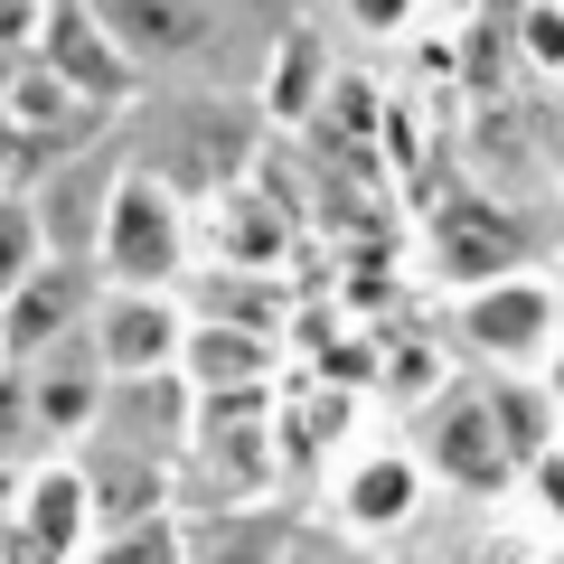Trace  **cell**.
Listing matches in <instances>:
<instances>
[{"label": "cell", "mask_w": 564, "mask_h": 564, "mask_svg": "<svg viewBox=\"0 0 564 564\" xmlns=\"http://www.w3.org/2000/svg\"><path fill=\"white\" fill-rule=\"evenodd\" d=\"M85 564H188V545H180V518L95 527V536H85Z\"/></svg>", "instance_id": "d6986e66"}, {"label": "cell", "mask_w": 564, "mask_h": 564, "mask_svg": "<svg viewBox=\"0 0 564 564\" xmlns=\"http://www.w3.org/2000/svg\"><path fill=\"white\" fill-rule=\"evenodd\" d=\"M452 348L499 377H527L564 348V292L545 273H499L480 292H452Z\"/></svg>", "instance_id": "7a4b0ae2"}, {"label": "cell", "mask_w": 564, "mask_h": 564, "mask_svg": "<svg viewBox=\"0 0 564 564\" xmlns=\"http://www.w3.org/2000/svg\"><path fill=\"white\" fill-rule=\"evenodd\" d=\"M95 29L122 47V66H188L207 39H217V10L207 0H85Z\"/></svg>", "instance_id": "30bf717a"}, {"label": "cell", "mask_w": 564, "mask_h": 564, "mask_svg": "<svg viewBox=\"0 0 564 564\" xmlns=\"http://www.w3.org/2000/svg\"><path fill=\"white\" fill-rule=\"evenodd\" d=\"M20 377H29V414H39V452L85 443L104 423V404H113V377L95 367V348H57V358L20 367Z\"/></svg>", "instance_id": "7c38bea8"}, {"label": "cell", "mask_w": 564, "mask_h": 564, "mask_svg": "<svg viewBox=\"0 0 564 564\" xmlns=\"http://www.w3.org/2000/svg\"><path fill=\"white\" fill-rule=\"evenodd\" d=\"M329 76H339V66L321 57V39H311V29H292V39L273 47V76H263V104H273V122H292V132H302V122H321Z\"/></svg>", "instance_id": "e0dca14e"}, {"label": "cell", "mask_w": 564, "mask_h": 564, "mask_svg": "<svg viewBox=\"0 0 564 564\" xmlns=\"http://www.w3.org/2000/svg\"><path fill=\"white\" fill-rule=\"evenodd\" d=\"M282 536H292V518H273V508H217V518L180 527L188 564H282Z\"/></svg>", "instance_id": "2e32d148"}, {"label": "cell", "mask_w": 564, "mask_h": 564, "mask_svg": "<svg viewBox=\"0 0 564 564\" xmlns=\"http://www.w3.org/2000/svg\"><path fill=\"white\" fill-rule=\"evenodd\" d=\"M423 480L462 489V499H499L508 480H518V462H508L499 443V414H489V386H452L433 414H423Z\"/></svg>", "instance_id": "5b68a950"}, {"label": "cell", "mask_w": 564, "mask_h": 564, "mask_svg": "<svg viewBox=\"0 0 564 564\" xmlns=\"http://www.w3.org/2000/svg\"><path fill=\"white\" fill-rule=\"evenodd\" d=\"M292 207L263 198V188H226L217 207H207V263H236V273H282V254H292Z\"/></svg>", "instance_id": "5bb4252c"}, {"label": "cell", "mask_w": 564, "mask_h": 564, "mask_svg": "<svg viewBox=\"0 0 564 564\" xmlns=\"http://www.w3.org/2000/svg\"><path fill=\"white\" fill-rule=\"evenodd\" d=\"M518 39H527V66H545V76H555V66H564V0H527Z\"/></svg>", "instance_id": "603a6c76"}, {"label": "cell", "mask_w": 564, "mask_h": 564, "mask_svg": "<svg viewBox=\"0 0 564 564\" xmlns=\"http://www.w3.org/2000/svg\"><path fill=\"white\" fill-rule=\"evenodd\" d=\"M180 339H188V311L170 292H95V311H85V348L113 386L180 377Z\"/></svg>", "instance_id": "277c9868"}, {"label": "cell", "mask_w": 564, "mask_h": 564, "mask_svg": "<svg viewBox=\"0 0 564 564\" xmlns=\"http://www.w3.org/2000/svg\"><path fill=\"white\" fill-rule=\"evenodd\" d=\"M0 122L47 161V151H76V132L95 122V104H85L76 85H57L39 57H20V66H10V85H0Z\"/></svg>", "instance_id": "4fadbf2b"}, {"label": "cell", "mask_w": 564, "mask_h": 564, "mask_svg": "<svg viewBox=\"0 0 564 564\" xmlns=\"http://www.w3.org/2000/svg\"><path fill=\"white\" fill-rule=\"evenodd\" d=\"M499 273H527V236L508 226V207L443 198V207H433V282L480 292V282H499Z\"/></svg>", "instance_id": "9c48e42d"}, {"label": "cell", "mask_w": 564, "mask_h": 564, "mask_svg": "<svg viewBox=\"0 0 564 564\" xmlns=\"http://www.w3.org/2000/svg\"><path fill=\"white\" fill-rule=\"evenodd\" d=\"M536 489H545V499L564 508V443H555V452H545V462H536Z\"/></svg>", "instance_id": "d4e9b609"}, {"label": "cell", "mask_w": 564, "mask_h": 564, "mask_svg": "<svg viewBox=\"0 0 564 564\" xmlns=\"http://www.w3.org/2000/svg\"><path fill=\"white\" fill-rule=\"evenodd\" d=\"M85 273H95V292H180V282L198 273L188 198L161 170L104 180V217H95V245H85Z\"/></svg>", "instance_id": "6da1fadb"}, {"label": "cell", "mask_w": 564, "mask_h": 564, "mask_svg": "<svg viewBox=\"0 0 564 564\" xmlns=\"http://www.w3.org/2000/svg\"><path fill=\"white\" fill-rule=\"evenodd\" d=\"M282 564H386V555L358 545V536H339V527H292L282 536Z\"/></svg>", "instance_id": "44dd1931"}, {"label": "cell", "mask_w": 564, "mask_h": 564, "mask_svg": "<svg viewBox=\"0 0 564 564\" xmlns=\"http://www.w3.org/2000/svg\"><path fill=\"white\" fill-rule=\"evenodd\" d=\"M273 367H282V339H254V329L188 321V339H180V386H188V404H245V395H273Z\"/></svg>", "instance_id": "8fae6325"}, {"label": "cell", "mask_w": 564, "mask_h": 564, "mask_svg": "<svg viewBox=\"0 0 564 564\" xmlns=\"http://www.w3.org/2000/svg\"><path fill=\"white\" fill-rule=\"evenodd\" d=\"M85 311H95V273L85 254H47L39 273L0 302V367H39L66 339H85Z\"/></svg>", "instance_id": "8992f818"}, {"label": "cell", "mask_w": 564, "mask_h": 564, "mask_svg": "<svg viewBox=\"0 0 564 564\" xmlns=\"http://www.w3.org/2000/svg\"><path fill=\"white\" fill-rule=\"evenodd\" d=\"M29 170H39V151L0 122V198H29Z\"/></svg>", "instance_id": "cb8c5ba5"}, {"label": "cell", "mask_w": 564, "mask_h": 564, "mask_svg": "<svg viewBox=\"0 0 564 564\" xmlns=\"http://www.w3.org/2000/svg\"><path fill=\"white\" fill-rule=\"evenodd\" d=\"M39 263H47V217L29 198H0V302H10Z\"/></svg>", "instance_id": "ffe728a7"}, {"label": "cell", "mask_w": 564, "mask_h": 564, "mask_svg": "<svg viewBox=\"0 0 564 564\" xmlns=\"http://www.w3.org/2000/svg\"><path fill=\"white\" fill-rule=\"evenodd\" d=\"M85 536H95V480H85L76 452H47L10 480V508H0V564H85Z\"/></svg>", "instance_id": "3957f363"}, {"label": "cell", "mask_w": 564, "mask_h": 564, "mask_svg": "<svg viewBox=\"0 0 564 564\" xmlns=\"http://www.w3.org/2000/svg\"><path fill=\"white\" fill-rule=\"evenodd\" d=\"M545 395H555V414H564V348L545 358Z\"/></svg>", "instance_id": "484cf974"}, {"label": "cell", "mask_w": 564, "mask_h": 564, "mask_svg": "<svg viewBox=\"0 0 564 564\" xmlns=\"http://www.w3.org/2000/svg\"><path fill=\"white\" fill-rule=\"evenodd\" d=\"M339 10H348V29H358V39H414V29H423V0H339Z\"/></svg>", "instance_id": "7402d4cb"}, {"label": "cell", "mask_w": 564, "mask_h": 564, "mask_svg": "<svg viewBox=\"0 0 564 564\" xmlns=\"http://www.w3.org/2000/svg\"><path fill=\"white\" fill-rule=\"evenodd\" d=\"M489 414H499V443L518 470H536L545 452H555V395H545L536 377H499L489 386Z\"/></svg>", "instance_id": "ac0fdd59"}, {"label": "cell", "mask_w": 564, "mask_h": 564, "mask_svg": "<svg viewBox=\"0 0 564 564\" xmlns=\"http://www.w3.org/2000/svg\"><path fill=\"white\" fill-rule=\"evenodd\" d=\"M423 462L404 443H367L358 462L339 470V489H329V527H339V536H395V527H414L423 518Z\"/></svg>", "instance_id": "52a82bcc"}, {"label": "cell", "mask_w": 564, "mask_h": 564, "mask_svg": "<svg viewBox=\"0 0 564 564\" xmlns=\"http://www.w3.org/2000/svg\"><path fill=\"white\" fill-rule=\"evenodd\" d=\"M555 245H564V207H555Z\"/></svg>", "instance_id": "4316f807"}, {"label": "cell", "mask_w": 564, "mask_h": 564, "mask_svg": "<svg viewBox=\"0 0 564 564\" xmlns=\"http://www.w3.org/2000/svg\"><path fill=\"white\" fill-rule=\"evenodd\" d=\"M180 311L188 321H217V329H254V339H282V321H292L282 273H236V263H198Z\"/></svg>", "instance_id": "9a60e30c"}, {"label": "cell", "mask_w": 564, "mask_h": 564, "mask_svg": "<svg viewBox=\"0 0 564 564\" xmlns=\"http://www.w3.org/2000/svg\"><path fill=\"white\" fill-rule=\"evenodd\" d=\"M29 57H39L57 85H76L95 113L132 95V66H122V47L95 29V10H85V0H39V39H29Z\"/></svg>", "instance_id": "ba28073f"}]
</instances>
